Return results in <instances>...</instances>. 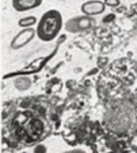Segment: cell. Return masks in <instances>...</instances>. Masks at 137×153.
<instances>
[{
  "label": "cell",
  "instance_id": "obj_1",
  "mask_svg": "<svg viewBox=\"0 0 137 153\" xmlns=\"http://www.w3.org/2000/svg\"><path fill=\"white\" fill-rule=\"evenodd\" d=\"M15 136L19 140L31 142L39 138L44 131V125L38 118L29 113H19L14 119Z\"/></svg>",
  "mask_w": 137,
  "mask_h": 153
},
{
  "label": "cell",
  "instance_id": "obj_2",
  "mask_svg": "<svg viewBox=\"0 0 137 153\" xmlns=\"http://www.w3.org/2000/svg\"><path fill=\"white\" fill-rule=\"evenodd\" d=\"M63 29V16L56 10H49L38 20L37 35L44 42H50L60 34Z\"/></svg>",
  "mask_w": 137,
  "mask_h": 153
},
{
  "label": "cell",
  "instance_id": "obj_3",
  "mask_svg": "<svg viewBox=\"0 0 137 153\" xmlns=\"http://www.w3.org/2000/svg\"><path fill=\"white\" fill-rule=\"evenodd\" d=\"M92 19H91L88 15H84V16H76L72 18V19L67 20L65 23V30L71 34H77V33L86 31V30L91 29L92 27Z\"/></svg>",
  "mask_w": 137,
  "mask_h": 153
},
{
  "label": "cell",
  "instance_id": "obj_4",
  "mask_svg": "<svg viewBox=\"0 0 137 153\" xmlns=\"http://www.w3.org/2000/svg\"><path fill=\"white\" fill-rule=\"evenodd\" d=\"M35 34H37V30H33L31 27H25L21 33H18L16 37H14L11 42V48L12 49H21V48L26 46L29 42H31Z\"/></svg>",
  "mask_w": 137,
  "mask_h": 153
},
{
  "label": "cell",
  "instance_id": "obj_5",
  "mask_svg": "<svg viewBox=\"0 0 137 153\" xmlns=\"http://www.w3.org/2000/svg\"><path fill=\"white\" fill-rule=\"evenodd\" d=\"M82 11L84 12V15L88 16H95L99 15L105 11V3L99 1V0H90L82 4Z\"/></svg>",
  "mask_w": 137,
  "mask_h": 153
},
{
  "label": "cell",
  "instance_id": "obj_6",
  "mask_svg": "<svg viewBox=\"0 0 137 153\" xmlns=\"http://www.w3.org/2000/svg\"><path fill=\"white\" fill-rule=\"evenodd\" d=\"M42 4V0H12V7L18 12L34 10Z\"/></svg>",
  "mask_w": 137,
  "mask_h": 153
},
{
  "label": "cell",
  "instance_id": "obj_7",
  "mask_svg": "<svg viewBox=\"0 0 137 153\" xmlns=\"http://www.w3.org/2000/svg\"><path fill=\"white\" fill-rule=\"evenodd\" d=\"M14 85L16 90L19 91H26L30 88V85H31V80H30L29 77H26V76H21V77H18L16 80L14 81Z\"/></svg>",
  "mask_w": 137,
  "mask_h": 153
},
{
  "label": "cell",
  "instance_id": "obj_8",
  "mask_svg": "<svg viewBox=\"0 0 137 153\" xmlns=\"http://www.w3.org/2000/svg\"><path fill=\"white\" fill-rule=\"evenodd\" d=\"M34 23H37V18L35 16H29V18H23V19L19 20V26L21 27H30Z\"/></svg>",
  "mask_w": 137,
  "mask_h": 153
},
{
  "label": "cell",
  "instance_id": "obj_9",
  "mask_svg": "<svg viewBox=\"0 0 137 153\" xmlns=\"http://www.w3.org/2000/svg\"><path fill=\"white\" fill-rule=\"evenodd\" d=\"M106 4H109V6H118L120 0H106Z\"/></svg>",
  "mask_w": 137,
  "mask_h": 153
},
{
  "label": "cell",
  "instance_id": "obj_10",
  "mask_svg": "<svg viewBox=\"0 0 137 153\" xmlns=\"http://www.w3.org/2000/svg\"><path fill=\"white\" fill-rule=\"evenodd\" d=\"M45 152H46V149H45V146H42V145L35 148V153H45Z\"/></svg>",
  "mask_w": 137,
  "mask_h": 153
},
{
  "label": "cell",
  "instance_id": "obj_11",
  "mask_svg": "<svg viewBox=\"0 0 137 153\" xmlns=\"http://www.w3.org/2000/svg\"><path fill=\"white\" fill-rule=\"evenodd\" d=\"M65 153H86L84 150H80V149H75V150H71V152H65Z\"/></svg>",
  "mask_w": 137,
  "mask_h": 153
}]
</instances>
